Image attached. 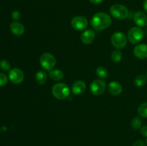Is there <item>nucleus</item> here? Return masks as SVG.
Masks as SVG:
<instances>
[{
    "label": "nucleus",
    "mask_w": 147,
    "mask_h": 146,
    "mask_svg": "<svg viewBox=\"0 0 147 146\" xmlns=\"http://www.w3.org/2000/svg\"><path fill=\"white\" fill-rule=\"evenodd\" d=\"M134 21L137 27H146L147 26V15L143 11H137L134 15Z\"/></svg>",
    "instance_id": "f8f14e48"
},
{
    "label": "nucleus",
    "mask_w": 147,
    "mask_h": 146,
    "mask_svg": "<svg viewBox=\"0 0 147 146\" xmlns=\"http://www.w3.org/2000/svg\"><path fill=\"white\" fill-rule=\"evenodd\" d=\"M110 13L114 18L123 20L129 15V11L126 7L122 4H113L110 7Z\"/></svg>",
    "instance_id": "20e7f679"
},
{
    "label": "nucleus",
    "mask_w": 147,
    "mask_h": 146,
    "mask_svg": "<svg viewBox=\"0 0 147 146\" xmlns=\"http://www.w3.org/2000/svg\"><path fill=\"white\" fill-rule=\"evenodd\" d=\"M138 113L142 117L147 118V102L139 105V107H138Z\"/></svg>",
    "instance_id": "4be33fe9"
},
{
    "label": "nucleus",
    "mask_w": 147,
    "mask_h": 146,
    "mask_svg": "<svg viewBox=\"0 0 147 146\" xmlns=\"http://www.w3.org/2000/svg\"><path fill=\"white\" fill-rule=\"evenodd\" d=\"M40 64L46 71H51L56 65V59L53 54L45 52L40 57Z\"/></svg>",
    "instance_id": "7ed1b4c3"
},
{
    "label": "nucleus",
    "mask_w": 147,
    "mask_h": 146,
    "mask_svg": "<svg viewBox=\"0 0 147 146\" xmlns=\"http://www.w3.org/2000/svg\"><path fill=\"white\" fill-rule=\"evenodd\" d=\"M127 36L122 31H116L112 34L111 37V42L112 45L118 50L123 49L127 45Z\"/></svg>",
    "instance_id": "423d86ee"
},
{
    "label": "nucleus",
    "mask_w": 147,
    "mask_h": 146,
    "mask_svg": "<svg viewBox=\"0 0 147 146\" xmlns=\"http://www.w3.org/2000/svg\"><path fill=\"white\" fill-rule=\"evenodd\" d=\"M49 76L54 81H60L64 77L63 72L60 70H52L49 72Z\"/></svg>",
    "instance_id": "dca6fc26"
},
{
    "label": "nucleus",
    "mask_w": 147,
    "mask_h": 146,
    "mask_svg": "<svg viewBox=\"0 0 147 146\" xmlns=\"http://www.w3.org/2000/svg\"><path fill=\"white\" fill-rule=\"evenodd\" d=\"M11 17H12V19L14 21H17L21 18V14H20V11L16 10V11H12V13H11Z\"/></svg>",
    "instance_id": "393cba45"
},
{
    "label": "nucleus",
    "mask_w": 147,
    "mask_h": 146,
    "mask_svg": "<svg viewBox=\"0 0 147 146\" xmlns=\"http://www.w3.org/2000/svg\"><path fill=\"white\" fill-rule=\"evenodd\" d=\"M146 146H147V138H146Z\"/></svg>",
    "instance_id": "c756f323"
},
{
    "label": "nucleus",
    "mask_w": 147,
    "mask_h": 146,
    "mask_svg": "<svg viewBox=\"0 0 147 146\" xmlns=\"http://www.w3.org/2000/svg\"><path fill=\"white\" fill-rule=\"evenodd\" d=\"M86 90V84L83 80H77L72 85L71 91L76 95H80L85 92Z\"/></svg>",
    "instance_id": "ddd939ff"
},
{
    "label": "nucleus",
    "mask_w": 147,
    "mask_h": 146,
    "mask_svg": "<svg viewBox=\"0 0 147 146\" xmlns=\"http://www.w3.org/2000/svg\"><path fill=\"white\" fill-rule=\"evenodd\" d=\"M133 146H146L143 140H136V142H134V143L133 144Z\"/></svg>",
    "instance_id": "bb28decb"
},
{
    "label": "nucleus",
    "mask_w": 147,
    "mask_h": 146,
    "mask_svg": "<svg viewBox=\"0 0 147 146\" xmlns=\"http://www.w3.org/2000/svg\"><path fill=\"white\" fill-rule=\"evenodd\" d=\"M9 79L14 84H20L22 82L24 79V72L22 70L17 68V67L12 68L11 70H10L9 72Z\"/></svg>",
    "instance_id": "1a4fd4ad"
},
{
    "label": "nucleus",
    "mask_w": 147,
    "mask_h": 146,
    "mask_svg": "<svg viewBox=\"0 0 147 146\" xmlns=\"http://www.w3.org/2000/svg\"><path fill=\"white\" fill-rule=\"evenodd\" d=\"M47 80V75L43 70L37 71L35 74V81L39 84H44Z\"/></svg>",
    "instance_id": "f3484780"
},
{
    "label": "nucleus",
    "mask_w": 147,
    "mask_h": 146,
    "mask_svg": "<svg viewBox=\"0 0 147 146\" xmlns=\"http://www.w3.org/2000/svg\"><path fill=\"white\" fill-rule=\"evenodd\" d=\"M131 127L134 130H139L142 128V120L139 117H135L133 120H131Z\"/></svg>",
    "instance_id": "412c9836"
},
{
    "label": "nucleus",
    "mask_w": 147,
    "mask_h": 146,
    "mask_svg": "<svg viewBox=\"0 0 147 146\" xmlns=\"http://www.w3.org/2000/svg\"><path fill=\"white\" fill-rule=\"evenodd\" d=\"M52 93L57 100H65L70 96V90L65 83L59 82L54 84L52 88Z\"/></svg>",
    "instance_id": "f03ea898"
},
{
    "label": "nucleus",
    "mask_w": 147,
    "mask_h": 146,
    "mask_svg": "<svg viewBox=\"0 0 147 146\" xmlns=\"http://www.w3.org/2000/svg\"><path fill=\"white\" fill-rule=\"evenodd\" d=\"M111 21V18L107 13L98 12L92 17L90 24L95 30L101 31L109 28Z\"/></svg>",
    "instance_id": "f257e3e1"
},
{
    "label": "nucleus",
    "mask_w": 147,
    "mask_h": 146,
    "mask_svg": "<svg viewBox=\"0 0 147 146\" xmlns=\"http://www.w3.org/2000/svg\"><path fill=\"white\" fill-rule=\"evenodd\" d=\"M141 134L144 136V137H147V126L144 125L143 127H142V128L140 129Z\"/></svg>",
    "instance_id": "a878e982"
},
{
    "label": "nucleus",
    "mask_w": 147,
    "mask_h": 146,
    "mask_svg": "<svg viewBox=\"0 0 147 146\" xmlns=\"http://www.w3.org/2000/svg\"><path fill=\"white\" fill-rule=\"evenodd\" d=\"M96 75L99 77L101 80H103V79H106L108 77V75H109V72H108V70L105 67H98L96 70Z\"/></svg>",
    "instance_id": "6ab92c4d"
},
{
    "label": "nucleus",
    "mask_w": 147,
    "mask_h": 146,
    "mask_svg": "<svg viewBox=\"0 0 147 146\" xmlns=\"http://www.w3.org/2000/svg\"><path fill=\"white\" fill-rule=\"evenodd\" d=\"M109 93L113 95H119L123 91V87L119 82L116 81H112L109 82L107 87Z\"/></svg>",
    "instance_id": "4468645a"
},
{
    "label": "nucleus",
    "mask_w": 147,
    "mask_h": 146,
    "mask_svg": "<svg viewBox=\"0 0 147 146\" xmlns=\"http://www.w3.org/2000/svg\"><path fill=\"white\" fill-rule=\"evenodd\" d=\"M0 68L3 70V71H10L11 69V64L9 62V61L6 60H3L0 62Z\"/></svg>",
    "instance_id": "5701e85b"
},
{
    "label": "nucleus",
    "mask_w": 147,
    "mask_h": 146,
    "mask_svg": "<svg viewBox=\"0 0 147 146\" xmlns=\"http://www.w3.org/2000/svg\"><path fill=\"white\" fill-rule=\"evenodd\" d=\"M144 37L143 29L139 27H131L127 33L128 40L132 44H138L140 43Z\"/></svg>",
    "instance_id": "39448f33"
},
{
    "label": "nucleus",
    "mask_w": 147,
    "mask_h": 146,
    "mask_svg": "<svg viewBox=\"0 0 147 146\" xmlns=\"http://www.w3.org/2000/svg\"><path fill=\"white\" fill-rule=\"evenodd\" d=\"M96 31L93 29H86L83 31L80 35V40H81L82 43L86 45H88V44H92L93 41L96 39Z\"/></svg>",
    "instance_id": "9d476101"
},
{
    "label": "nucleus",
    "mask_w": 147,
    "mask_h": 146,
    "mask_svg": "<svg viewBox=\"0 0 147 146\" xmlns=\"http://www.w3.org/2000/svg\"><path fill=\"white\" fill-rule=\"evenodd\" d=\"M106 84L101 79L93 80L90 84V91L93 95L100 96L106 91Z\"/></svg>",
    "instance_id": "0eeeda50"
},
{
    "label": "nucleus",
    "mask_w": 147,
    "mask_h": 146,
    "mask_svg": "<svg viewBox=\"0 0 147 146\" xmlns=\"http://www.w3.org/2000/svg\"><path fill=\"white\" fill-rule=\"evenodd\" d=\"M134 54L140 60L147 59V44H139L134 49Z\"/></svg>",
    "instance_id": "9b49d317"
},
{
    "label": "nucleus",
    "mask_w": 147,
    "mask_h": 146,
    "mask_svg": "<svg viewBox=\"0 0 147 146\" xmlns=\"http://www.w3.org/2000/svg\"><path fill=\"white\" fill-rule=\"evenodd\" d=\"M88 25V19L83 16H76L71 20L72 27L77 31L86 30Z\"/></svg>",
    "instance_id": "6e6552de"
},
{
    "label": "nucleus",
    "mask_w": 147,
    "mask_h": 146,
    "mask_svg": "<svg viewBox=\"0 0 147 146\" xmlns=\"http://www.w3.org/2000/svg\"><path fill=\"white\" fill-rule=\"evenodd\" d=\"M122 52H121L120 50L116 49V50L112 52L111 54V60L113 62L119 63L122 60Z\"/></svg>",
    "instance_id": "aec40b11"
},
{
    "label": "nucleus",
    "mask_w": 147,
    "mask_h": 146,
    "mask_svg": "<svg viewBox=\"0 0 147 146\" xmlns=\"http://www.w3.org/2000/svg\"><path fill=\"white\" fill-rule=\"evenodd\" d=\"M8 82V77L5 74L0 72V87L6 85Z\"/></svg>",
    "instance_id": "b1692460"
},
{
    "label": "nucleus",
    "mask_w": 147,
    "mask_h": 146,
    "mask_svg": "<svg viewBox=\"0 0 147 146\" xmlns=\"http://www.w3.org/2000/svg\"><path fill=\"white\" fill-rule=\"evenodd\" d=\"M89 1H90V3H92L93 4H100L103 0H89Z\"/></svg>",
    "instance_id": "cd10ccee"
},
{
    "label": "nucleus",
    "mask_w": 147,
    "mask_h": 146,
    "mask_svg": "<svg viewBox=\"0 0 147 146\" xmlns=\"http://www.w3.org/2000/svg\"><path fill=\"white\" fill-rule=\"evenodd\" d=\"M147 82V77L144 74H140L138 75L134 80V84L137 87H142L144 86Z\"/></svg>",
    "instance_id": "a211bd4d"
},
{
    "label": "nucleus",
    "mask_w": 147,
    "mask_h": 146,
    "mask_svg": "<svg viewBox=\"0 0 147 146\" xmlns=\"http://www.w3.org/2000/svg\"><path fill=\"white\" fill-rule=\"evenodd\" d=\"M146 77H147V72H146Z\"/></svg>",
    "instance_id": "7c9ffc66"
},
{
    "label": "nucleus",
    "mask_w": 147,
    "mask_h": 146,
    "mask_svg": "<svg viewBox=\"0 0 147 146\" xmlns=\"http://www.w3.org/2000/svg\"><path fill=\"white\" fill-rule=\"evenodd\" d=\"M10 30L11 33L16 36H21L24 32V27L22 23L19 21H13L10 24Z\"/></svg>",
    "instance_id": "2eb2a0df"
},
{
    "label": "nucleus",
    "mask_w": 147,
    "mask_h": 146,
    "mask_svg": "<svg viewBox=\"0 0 147 146\" xmlns=\"http://www.w3.org/2000/svg\"><path fill=\"white\" fill-rule=\"evenodd\" d=\"M143 7H144V11H146V13L147 14V0H145L143 4Z\"/></svg>",
    "instance_id": "c85d7f7f"
}]
</instances>
